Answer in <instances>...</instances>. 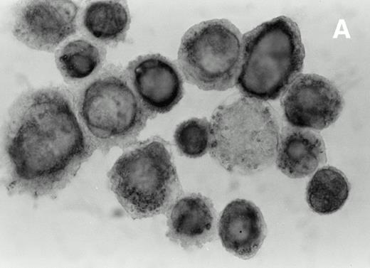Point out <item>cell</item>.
Returning a JSON list of instances; mask_svg holds the SVG:
<instances>
[{
  "label": "cell",
  "mask_w": 370,
  "mask_h": 268,
  "mask_svg": "<svg viewBox=\"0 0 370 268\" xmlns=\"http://www.w3.org/2000/svg\"><path fill=\"white\" fill-rule=\"evenodd\" d=\"M217 227L224 248L244 259L255 255L267 234L266 223L259 208L240 198L226 206Z\"/></svg>",
  "instance_id": "8fae6325"
},
{
  "label": "cell",
  "mask_w": 370,
  "mask_h": 268,
  "mask_svg": "<svg viewBox=\"0 0 370 268\" xmlns=\"http://www.w3.org/2000/svg\"><path fill=\"white\" fill-rule=\"evenodd\" d=\"M4 134L6 186L33 197L63 188L95 149L69 97L56 88L19 97L9 112Z\"/></svg>",
  "instance_id": "6da1fadb"
},
{
  "label": "cell",
  "mask_w": 370,
  "mask_h": 268,
  "mask_svg": "<svg viewBox=\"0 0 370 268\" xmlns=\"http://www.w3.org/2000/svg\"><path fill=\"white\" fill-rule=\"evenodd\" d=\"M305 56L300 30L280 16L242 37V60L236 85L244 97L275 100L302 72Z\"/></svg>",
  "instance_id": "3957f363"
},
{
  "label": "cell",
  "mask_w": 370,
  "mask_h": 268,
  "mask_svg": "<svg viewBox=\"0 0 370 268\" xmlns=\"http://www.w3.org/2000/svg\"><path fill=\"white\" fill-rule=\"evenodd\" d=\"M211 156L226 171L250 175L272 165L280 128L268 103L243 97L218 107L212 114Z\"/></svg>",
  "instance_id": "7a4b0ae2"
},
{
  "label": "cell",
  "mask_w": 370,
  "mask_h": 268,
  "mask_svg": "<svg viewBox=\"0 0 370 268\" xmlns=\"http://www.w3.org/2000/svg\"><path fill=\"white\" fill-rule=\"evenodd\" d=\"M217 213L200 193L178 198L168 210L166 236L184 249L201 248L216 237Z\"/></svg>",
  "instance_id": "30bf717a"
},
{
  "label": "cell",
  "mask_w": 370,
  "mask_h": 268,
  "mask_svg": "<svg viewBox=\"0 0 370 268\" xmlns=\"http://www.w3.org/2000/svg\"><path fill=\"white\" fill-rule=\"evenodd\" d=\"M78 6L71 1H29L16 10L14 36L28 47L53 51L75 33Z\"/></svg>",
  "instance_id": "ba28073f"
},
{
  "label": "cell",
  "mask_w": 370,
  "mask_h": 268,
  "mask_svg": "<svg viewBox=\"0 0 370 268\" xmlns=\"http://www.w3.org/2000/svg\"><path fill=\"white\" fill-rule=\"evenodd\" d=\"M78 115L95 149H110L133 144L152 114L144 107L118 73H104L84 90Z\"/></svg>",
  "instance_id": "5b68a950"
},
{
  "label": "cell",
  "mask_w": 370,
  "mask_h": 268,
  "mask_svg": "<svg viewBox=\"0 0 370 268\" xmlns=\"http://www.w3.org/2000/svg\"><path fill=\"white\" fill-rule=\"evenodd\" d=\"M179 152L189 158H198L209 151L211 124L206 118H191L181 122L174 132Z\"/></svg>",
  "instance_id": "2e32d148"
},
{
  "label": "cell",
  "mask_w": 370,
  "mask_h": 268,
  "mask_svg": "<svg viewBox=\"0 0 370 268\" xmlns=\"http://www.w3.org/2000/svg\"><path fill=\"white\" fill-rule=\"evenodd\" d=\"M241 60V33L226 19L208 20L190 28L178 52L179 67L186 80L204 90L232 88Z\"/></svg>",
  "instance_id": "8992f818"
},
{
  "label": "cell",
  "mask_w": 370,
  "mask_h": 268,
  "mask_svg": "<svg viewBox=\"0 0 370 268\" xmlns=\"http://www.w3.org/2000/svg\"><path fill=\"white\" fill-rule=\"evenodd\" d=\"M107 176L117 200L134 219L164 213L182 193L171 153L162 139L125 152Z\"/></svg>",
  "instance_id": "277c9868"
},
{
  "label": "cell",
  "mask_w": 370,
  "mask_h": 268,
  "mask_svg": "<svg viewBox=\"0 0 370 268\" xmlns=\"http://www.w3.org/2000/svg\"><path fill=\"white\" fill-rule=\"evenodd\" d=\"M126 74L152 114L169 112L183 97V79L178 68L159 54L138 57L129 64Z\"/></svg>",
  "instance_id": "9c48e42d"
},
{
  "label": "cell",
  "mask_w": 370,
  "mask_h": 268,
  "mask_svg": "<svg viewBox=\"0 0 370 268\" xmlns=\"http://www.w3.org/2000/svg\"><path fill=\"white\" fill-rule=\"evenodd\" d=\"M326 157L325 144L318 132L292 126L282 129L275 162L285 176H308L326 162Z\"/></svg>",
  "instance_id": "7c38bea8"
},
{
  "label": "cell",
  "mask_w": 370,
  "mask_h": 268,
  "mask_svg": "<svg viewBox=\"0 0 370 268\" xmlns=\"http://www.w3.org/2000/svg\"><path fill=\"white\" fill-rule=\"evenodd\" d=\"M350 184L345 175L333 166H324L316 171L306 189L310 208L319 215H329L339 210L346 203Z\"/></svg>",
  "instance_id": "5bb4252c"
},
{
  "label": "cell",
  "mask_w": 370,
  "mask_h": 268,
  "mask_svg": "<svg viewBox=\"0 0 370 268\" xmlns=\"http://www.w3.org/2000/svg\"><path fill=\"white\" fill-rule=\"evenodd\" d=\"M130 23L125 4L117 1H100L88 5L83 15L86 31L96 40L107 44L124 41Z\"/></svg>",
  "instance_id": "4fadbf2b"
},
{
  "label": "cell",
  "mask_w": 370,
  "mask_h": 268,
  "mask_svg": "<svg viewBox=\"0 0 370 268\" xmlns=\"http://www.w3.org/2000/svg\"><path fill=\"white\" fill-rule=\"evenodd\" d=\"M286 121L292 127L321 130L339 117L342 95L336 85L317 74H300L281 100Z\"/></svg>",
  "instance_id": "52a82bcc"
},
{
  "label": "cell",
  "mask_w": 370,
  "mask_h": 268,
  "mask_svg": "<svg viewBox=\"0 0 370 268\" xmlns=\"http://www.w3.org/2000/svg\"><path fill=\"white\" fill-rule=\"evenodd\" d=\"M101 61L99 49L90 42L82 39L69 42L56 57L61 73L70 80H80L90 76Z\"/></svg>",
  "instance_id": "9a60e30c"
}]
</instances>
